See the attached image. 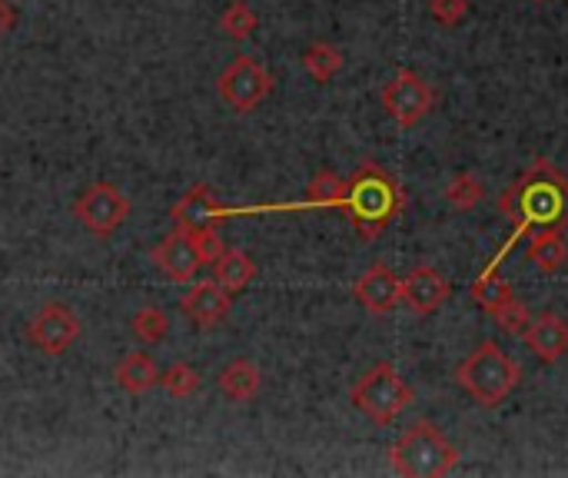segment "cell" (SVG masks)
<instances>
[{"mask_svg": "<svg viewBox=\"0 0 568 478\" xmlns=\"http://www.w3.org/2000/svg\"><path fill=\"white\" fill-rule=\"evenodd\" d=\"M499 210L509 223L519 230L539 226V230H566L568 226V176L549 160H536L523 180H516L503 200Z\"/></svg>", "mask_w": 568, "mask_h": 478, "instance_id": "obj_1", "label": "cell"}, {"mask_svg": "<svg viewBox=\"0 0 568 478\" xmlns=\"http://www.w3.org/2000/svg\"><path fill=\"white\" fill-rule=\"evenodd\" d=\"M403 206V190L396 186V180L376 166V163H363L349 180H346V203L343 210H349L353 230L363 240H376L389 220L399 213Z\"/></svg>", "mask_w": 568, "mask_h": 478, "instance_id": "obj_2", "label": "cell"}, {"mask_svg": "<svg viewBox=\"0 0 568 478\" xmlns=\"http://www.w3.org/2000/svg\"><path fill=\"white\" fill-rule=\"evenodd\" d=\"M389 462L406 478H439L459 466V449L439 433L436 423L419 419L396 439V446L389 449Z\"/></svg>", "mask_w": 568, "mask_h": 478, "instance_id": "obj_3", "label": "cell"}, {"mask_svg": "<svg viewBox=\"0 0 568 478\" xmlns=\"http://www.w3.org/2000/svg\"><path fill=\"white\" fill-rule=\"evenodd\" d=\"M519 379H523L519 363L506 349H499L496 343H483L456 369V383L486 409L506 403L516 393Z\"/></svg>", "mask_w": 568, "mask_h": 478, "instance_id": "obj_4", "label": "cell"}, {"mask_svg": "<svg viewBox=\"0 0 568 478\" xmlns=\"http://www.w3.org/2000/svg\"><path fill=\"white\" fill-rule=\"evenodd\" d=\"M353 406L376 426H389L396 423L409 403H413V389L403 383V376L396 373L393 363H376L369 373L359 376V383L349 393Z\"/></svg>", "mask_w": 568, "mask_h": 478, "instance_id": "obj_5", "label": "cell"}, {"mask_svg": "<svg viewBox=\"0 0 568 478\" xmlns=\"http://www.w3.org/2000/svg\"><path fill=\"white\" fill-rule=\"evenodd\" d=\"M216 93L236 113H253L273 93V73L250 53H236L216 77Z\"/></svg>", "mask_w": 568, "mask_h": 478, "instance_id": "obj_6", "label": "cell"}, {"mask_svg": "<svg viewBox=\"0 0 568 478\" xmlns=\"http://www.w3.org/2000/svg\"><path fill=\"white\" fill-rule=\"evenodd\" d=\"M73 216L80 220V226H87L93 236L106 240L113 236L126 216H130V200L120 186L113 183H90L77 200H73Z\"/></svg>", "mask_w": 568, "mask_h": 478, "instance_id": "obj_7", "label": "cell"}, {"mask_svg": "<svg viewBox=\"0 0 568 478\" xmlns=\"http://www.w3.org/2000/svg\"><path fill=\"white\" fill-rule=\"evenodd\" d=\"M433 103H436V93L416 70H399L383 87V106L403 130H413L416 123H423L429 116Z\"/></svg>", "mask_w": 568, "mask_h": 478, "instance_id": "obj_8", "label": "cell"}, {"mask_svg": "<svg viewBox=\"0 0 568 478\" xmlns=\"http://www.w3.org/2000/svg\"><path fill=\"white\" fill-rule=\"evenodd\" d=\"M80 333H83V323L67 303H43L27 323V339L43 356H63L80 339Z\"/></svg>", "mask_w": 568, "mask_h": 478, "instance_id": "obj_9", "label": "cell"}, {"mask_svg": "<svg viewBox=\"0 0 568 478\" xmlns=\"http://www.w3.org/2000/svg\"><path fill=\"white\" fill-rule=\"evenodd\" d=\"M243 213V210H240ZM236 210L216 203L213 190L206 183H196L190 186L170 210V220L176 223V230H186V233H203V230H220L226 220L240 216Z\"/></svg>", "mask_w": 568, "mask_h": 478, "instance_id": "obj_10", "label": "cell"}, {"mask_svg": "<svg viewBox=\"0 0 568 478\" xmlns=\"http://www.w3.org/2000/svg\"><path fill=\"white\" fill-rule=\"evenodd\" d=\"M153 266L170 279V283H190L200 269L203 260L196 253V243L186 230H173L153 246Z\"/></svg>", "mask_w": 568, "mask_h": 478, "instance_id": "obj_11", "label": "cell"}, {"mask_svg": "<svg viewBox=\"0 0 568 478\" xmlns=\"http://www.w3.org/2000/svg\"><path fill=\"white\" fill-rule=\"evenodd\" d=\"M230 306H233V296L216 283V279H203V283H193L186 289V296L180 299V313L186 319H193L196 329H213L220 326L226 316H230Z\"/></svg>", "mask_w": 568, "mask_h": 478, "instance_id": "obj_12", "label": "cell"}, {"mask_svg": "<svg viewBox=\"0 0 568 478\" xmlns=\"http://www.w3.org/2000/svg\"><path fill=\"white\" fill-rule=\"evenodd\" d=\"M449 293H453L449 279H446L439 269L426 266V263L416 266V269H409V273L403 276V303H406L416 316H429V313L443 309L446 299H449Z\"/></svg>", "mask_w": 568, "mask_h": 478, "instance_id": "obj_13", "label": "cell"}, {"mask_svg": "<svg viewBox=\"0 0 568 478\" xmlns=\"http://www.w3.org/2000/svg\"><path fill=\"white\" fill-rule=\"evenodd\" d=\"M353 296H356V303L363 309H369L376 316H386V313H393L403 303V279L393 269H386V266H369L356 279Z\"/></svg>", "mask_w": 568, "mask_h": 478, "instance_id": "obj_14", "label": "cell"}, {"mask_svg": "<svg viewBox=\"0 0 568 478\" xmlns=\"http://www.w3.org/2000/svg\"><path fill=\"white\" fill-rule=\"evenodd\" d=\"M523 339L539 363L552 366L568 353V319L559 313H542V316L529 319Z\"/></svg>", "mask_w": 568, "mask_h": 478, "instance_id": "obj_15", "label": "cell"}, {"mask_svg": "<svg viewBox=\"0 0 568 478\" xmlns=\"http://www.w3.org/2000/svg\"><path fill=\"white\" fill-rule=\"evenodd\" d=\"M256 273H260L256 260H253L250 253L230 250V246H226V250L220 253V260L213 263V279H216L230 296L243 293V289L256 279Z\"/></svg>", "mask_w": 568, "mask_h": 478, "instance_id": "obj_16", "label": "cell"}, {"mask_svg": "<svg viewBox=\"0 0 568 478\" xmlns=\"http://www.w3.org/2000/svg\"><path fill=\"white\" fill-rule=\"evenodd\" d=\"M113 383L130 393L140 396L153 386H160V366L146 356V353H126L116 366H113Z\"/></svg>", "mask_w": 568, "mask_h": 478, "instance_id": "obj_17", "label": "cell"}, {"mask_svg": "<svg viewBox=\"0 0 568 478\" xmlns=\"http://www.w3.org/2000/svg\"><path fill=\"white\" fill-rule=\"evenodd\" d=\"M260 366L253 363V359H230L223 369H220V379H216V386H220V393L230 399V403H250L256 393H260Z\"/></svg>", "mask_w": 568, "mask_h": 478, "instance_id": "obj_18", "label": "cell"}, {"mask_svg": "<svg viewBox=\"0 0 568 478\" xmlns=\"http://www.w3.org/2000/svg\"><path fill=\"white\" fill-rule=\"evenodd\" d=\"M526 260L539 269V273H559L568 260V246L562 240V230H539L526 250Z\"/></svg>", "mask_w": 568, "mask_h": 478, "instance_id": "obj_19", "label": "cell"}, {"mask_svg": "<svg viewBox=\"0 0 568 478\" xmlns=\"http://www.w3.org/2000/svg\"><path fill=\"white\" fill-rule=\"evenodd\" d=\"M303 70L316 80V83H329L339 70H343V50L326 43V40H316L303 50Z\"/></svg>", "mask_w": 568, "mask_h": 478, "instance_id": "obj_20", "label": "cell"}, {"mask_svg": "<svg viewBox=\"0 0 568 478\" xmlns=\"http://www.w3.org/2000/svg\"><path fill=\"white\" fill-rule=\"evenodd\" d=\"M343 203H346V180L343 176H336L333 170H323L310 180L303 206H343Z\"/></svg>", "mask_w": 568, "mask_h": 478, "instance_id": "obj_21", "label": "cell"}, {"mask_svg": "<svg viewBox=\"0 0 568 478\" xmlns=\"http://www.w3.org/2000/svg\"><path fill=\"white\" fill-rule=\"evenodd\" d=\"M130 329L140 343L146 346H156L170 336V316L160 309V306H143L130 316Z\"/></svg>", "mask_w": 568, "mask_h": 478, "instance_id": "obj_22", "label": "cell"}, {"mask_svg": "<svg viewBox=\"0 0 568 478\" xmlns=\"http://www.w3.org/2000/svg\"><path fill=\"white\" fill-rule=\"evenodd\" d=\"M260 27V17L256 10L246 3V0H233L226 3V10L220 13V30L230 37V40H250Z\"/></svg>", "mask_w": 568, "mask_h": 478, "instance_id": "obj_23", "label": "cell"}, {"mask_svg": "<svg viewBox=\"0 0 568 478\" xmlns=\"http://www.w3.org/2000/svg\"><path fill=\"white\" fill-rule=\"evenodd\" d=\"M483 200H486V186H483V180L473 176V173H456V176L449 180V186H446V203H449L453 210H459V213L476 210Z\"/></svg>", "mask_w": 568, "mask_h": 478, "instance_id": "obj_24", "label": "cell"}, {"mask_svg": "<svg viewBox=\"0 0 568 478\" xmlns=\"http://www.w3.org/2000/svg\"><path fill=\"white\" fill-rule=\"evenodd\" d=\"M160 386H163L173 399H190V396L200 393L203 379H200V373H196L193 366L173 363V366H166V369L160 373Z\"/></svg>", "mask_w": 568, "mask_h": 478, "instance_id": "obj_25", "label": "cell"}, {"mask_svg": "<svg viewBox=\"0 0 568 478\" xmlns=\"http://www.w3.org/2000/svg\"><path fill=\"white\" fill-rule=\"evenodd\" d=\"M473 296H476V303H479L486 313H493L496 306H503V303H506V299H513L516 293H513L509 279H503L496 269H489L483 279H476V286H473Z\"/></svg>", "mask_w": 568, "mask_h": 478, "instance_id": "obj_26", "label": "cell"}, {"mask_svg": "<svg viewBox=\"0 0 568 478\" xmlns=\"http://www.w3.org/2000/svg\"><path fill=\"white\" fill-rule=\"evenodd\" d=\"M493 319L499 323V329H503V333H509V336H523L532 316H529L526 303H519V299L513 296V299H506L503 306H496V309H493Z\"/></svg>", "mask_w": 568, "mask_h": 478, "instance_id": "obj_27", "label": "cell"}, {"mask_svg": "<svg viewBox=\"0 0 568 478\" xmlns=\"http://www.w3.org/2000/svg\"><path fill=\"white\" fill-rule=\"evenodd\" d=\"M429 10L443 27H459L469 13V0H429Z\"/></svg>", "mask_w": 568, "mask_h": 478, "instance_id": "obj_28", "label": "cell"}, {"mask_svg": "<svg viewBox=\"0 0 568 478\" xmlns=\"http://www.w3.org/2000/svg\"><path fill=\"white\" fill-rule=\"evenodd\" d=\"M190 236H193V243H196V253H200L203 266H213V263L220 260V253L226 250V243L220 240L216 230H203V233H190Z\"/></svg>", "mask_w": 568, "mask_h": 478, "instance_id": "obj_29", "label": "cell"}, {"mask_svg": "<svg viewBox=\"0 0 568 478\" xmlns=\"http://www.w3.org/2000/svg\"><path fill=\"white\" fill-rule=\"evenodd\" d=\"M13 17H17V13H13V7H10L7 0H0V37L13 27Z\"/></svg>", "mask_w": 568, "mask_h": 478, "instance_id": "obj_30", "label": "cell"}]
</instances>
